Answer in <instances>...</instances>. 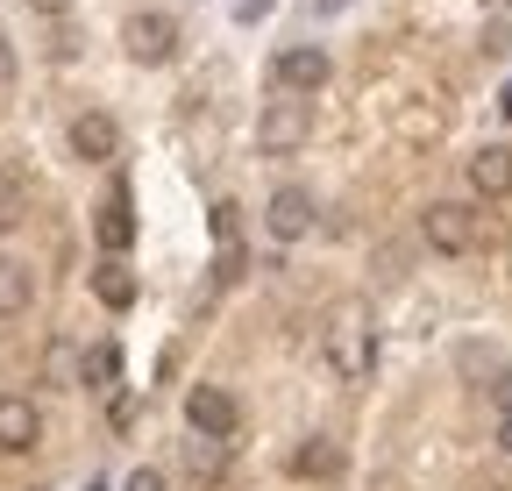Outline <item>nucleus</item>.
<instances>
[{"instance_id":"0eeeda50","label":"nucleus","mask_w":512,"mask_h":491,"mask_svg":"<svg viewBox=\"0 0 512 491\" xmlns=\"http://www.w3.org/2000/svg\"><path fill=\"white\" fill-rule=\"evenodd\" d=\"M306 228H313V193L306 186H278L271 193V235L278 242H299Z\"/></svg>"},{"instance_id":"f257e3e1","label":"nucleus","mask_w":512,"mask_h":491,"mask_svg":"<svg viewBox=\"0 0 512 491\" xmlns=\"http://www.w3.org/2000/svg\"><path fill=\"white\" fill-rule=\"evenodd\" d=\"M420 235H427V250H441V257H470V250H491V242H498V221L463 207V200H434L420 214Z\"/></svg>"},{"instance_id":"2eb2a0df","label":"nucleus","mask_w":512,"mask_h":491,"mask_svg":"<svg viewBox=\"0 0 512 491\" xmlns=\"http://www.w3.org/2000/svg\"><path fill=\"white\" fill-rule=\"evenodd\" d=\"M22 214H29L22 178H15V171H0V235H8V228H22Z\"/></svg>"},{"instance_id":"aec40b11","label":"nucleus","mask_w":512,"mask_h":491,"mask_svg":"<svg viewBox=\"0 0 512 491\" xmlns=\"http://www.w3.org/2000/svg\"><path fill=\"white\" fill-rule=\"evenodd\" d=\"M8 86H15V43L0 36V93H8Z\"/></svg>"},{"instance_id":"6e6552de","label":"nucleus","mask_w":512,"mask_h":491,"mask_svg":"<svg viewBox=\"0 0 512 491\" xmlns=\"http://www.w3.org/2000/svg\"><path fill=\"white\" fill-rule=\"evenodd\" d=\"M121 150V129H114V114H79L72 121V157H86V164H107Z\"/></svg>"},{"instance_id":"4be33fe9","label":"nucleus","mask_w":512,"mask_h":491,"mask_svg":"<svg viewBox=\"0 0 512 491\" xmlns=\"http://www.w3.org/2000/svg\"><path fill=\"white\" fill-rule=\"evenodd\" d=\"M36 8H43V15H64V8H72V0H36Z\"/></svg>"},{"instance_id":"f3484780","label":"nucleus","mask_w":512,"mask_h":491,"mask_svg":"<svg viewBox=\"0 0 512 491\" xmlns=\"http://www.w3.org/2000/svg\"><path fill=\"white\" fill-rule=\"evenodd\" d=\"M207 221H214V242H221V250H228V242L242 235V207H235V200H221V207H214Z\"/></svg>"},{"instance_id":"dca6fc26","label":"nucleus","mask_w":512,"mask_h":491,"mask_svg":"<svg viewBox=\"0 0 512 491\" xmlns=\"http://www.w3.org/2000/svg\"><path fill=\"white\" fill-rule=\"evenodd\" d=\"M114 371H121V356H114V342H100V349L86 356V371H79V378H86L93 392H107V385H114Z\"/></svg>"},{"instance_id":"ddd939ff","label":"nucleus","mask_w":512,"mask_h":491,"mask_svg":"<svg viewBox=\"0 0 512 491\" xmlns=\"http://www.w3.org/2000/svg\"><path fill=\"white\" fill-rule=\"evenodd\" d=\"M93 292H100V306H114V314H121V306H136V278H128L121 264H100L93 271Z\"/></svg>"},{"instance_id":"f03ea898","label":"nucleus","mask_w":512,"mask_h":491,"mask_svg":"<svg viewBox=\"0 0 512 491\" xmlns=\"http://www.w3.org/2000/svg\"><path fill=\"white\" fill-rule=\"evenodd\" d=\"M306 136H313V107H306V100H271L264 121H256V143H264V157H292Z\"/></svg>"},{"instance_id":"39448f33","label":"nucleus","mask_w":512,"mask_h":491,"mask_svg":"<svg viewBox=\"0 0 512 491\" xmlns=\"http://www.w3.org/2000/svg\"><path fill=\"white\" fill-rule=\"evenodd\" d=\"M328 363H335V371L356 385V378H370V328H363V314H356V306H349V314L328 328Z\"/></svg>"},{"instance_id":"7ed1b4c3","label":"nucleus","mask_w":512,"mask_h":491,"mask_svg":"<svg viewBox=\"0 0 512 491\" xmlns=\"http://www.w3.org/2000/svg\"><path fill=\"white\" fill-rule=\"evenodd\" d=\"M121 50L136 57V65H171L178 57V22L171 15H128L121 22Z\"/></svg>"},{"instance_id":"6ab92c4d","label":"nucleus","mask_w":512,"mask_h":491,"mask_svg":"<svg viewBox=\"0 0 512 491\" xmlns=\"http://www.w3.org/2000/svg\"><path fill=\"white\" fill-rule=\"evenodd\" d=\"M214 278H221V285H235V278H242V242H228V250L214 257Z\"/></svg>"},{"instance_id":"f8f14e48","label":"nucleus","mask_w":512,"mask_h":491,"mask_svg":"<svg viewBox=\"0 0 512 491\" xmlns=\"http://www.w3.org/2000/svg\"><path fill=\"white\" fill-rule=\"evenodd\" d=\"M29 299H36V271L22 257H0V321L29 314Z\"/></svg>"},{"instance_id":"20e7f679","label":"nucleus","mask_w":512,"mask_h":491,"mask_svg":"<svg viewBox=\"0 0 512 491\" xmlns=\"http://www.w3.org/2000/svg\"><path fill=\"white\" fill-rule=\"evenodd\" d=\"M185 420H192V435H207V442H228L235 427H242V406H235L221 385H192V392H185Z\"/></svg>"},{"instance_id":"4468645a","label":"nucleus","mask_w":512,"mask_h":491,"mask_svg":"<svg viewBox=\"0 0 512 491\" xmlns=\"http://www.w3.org/2000/svg\"><path fill=\"white\" fill-rule=\"evenodd\" d=\"M292 470H299V477H335V470H342V449H335V442H306V449L292 456Z\"/></svg>"},{"instance_id":"9b49d317","label":"nucleus","mask_w":512,"mask_h":491,"mask_svg":"<svg viewBox=\"0 0 512 491\" xmlns=\"http://www.w3.org/2000/svg\"><path fill=\"white\" fill-rule=\"evenodd\" d=\"M93 235H100V250H128V242H136V214H128V193H107V200H100Z\"/></svg>"},{"instance_id":"1a4fd4ad","label":"nucleus","mask_w":512,"mask_h":491,"mask_svg":"<svg viewBox=\"0 0 512 491\" xmlns=\"http://www.w3.org/2000/svg\"><path fill=\"white\" fill-rule=\"evenodd\" d=\"M470 193H484V200H505L512 193V150L505 143H491V150L470 157Z\"/></svg>"},{"instance_id":"a211bd4d","label":"nucleus","mask_w":512,"mask_h":491,"mask_svg":"<svg viewBox=\"0 0 512 491\" xmlns=\"http://www.w3.org/2000/svg\"><path fill=\"white\" fill-rule=\"evenodd\" d=\"M498 449L512 456V378L498 385Z\"/></svg>"},{"instance_id":"9d476101","label":"nucleus","mask_w":512,"mask_h":491,"mask_svg":"<svg viewBox=\"0 0 512 491\" xmlns=\"http://www.w3.org/2000/svg\"><path fill=\"white\" fill-rule=\"evenodd\" d=\"M278 86H292V93H313V86H328V50H313V43L285 50V57H278Z\"/></svg>"},{"instance_id":"412c9836","label":"nucleus","mask_w":512,"mask_h":491,"mask_svg":"<svg viewBox=\"0 0 512 491\" xmlns=\"http://www.w3.org/2000/svg\"><path fill=\"white\" fill-rule=\"evenodd\" d=\"M128 491H164V477H157V470H136V477H128Z\"/></svg>"},{"instance_id":"423d86ee","label":"nucleus","mask_w":512,"mask_h":491,"mask_svg":"<svg viewBox=\"0 0 512 491\" xmlns=\"http://www.w3.org/2000/svg\"><path fill=\"white\" fill-rule=\"evenodd\" d=\"M36 442H43V413H36L22 392H0V449L22 456V449H36Z\"/></svg>"},{"instance_id":"b1692460","label":"nucleus","mask_w":512,"mask_h":491,"mask_svg":"<svg viewBox=\"0 0 512 491\" xmlns=\"http://www.w3.org/2000/svg\"><path fill=\"white\" fill-rule=\"evenodd\" d=\"M505 114H512V93H505Z\"/></svg>"},{"instance_id":"5701e85b","label":"nucleus","mask_w":512,"mask_h":491,"mask_svg":"<svg viewBox=\"0 0 512 491\" xmlns=\"http://www.w3.org/2000/svg\"><path fill=\"white\" fill-rule=\"evenodd\" d=\"M86 491H107V484H100V477H93V484H86Z\"/></svg>"}]
</instances>
